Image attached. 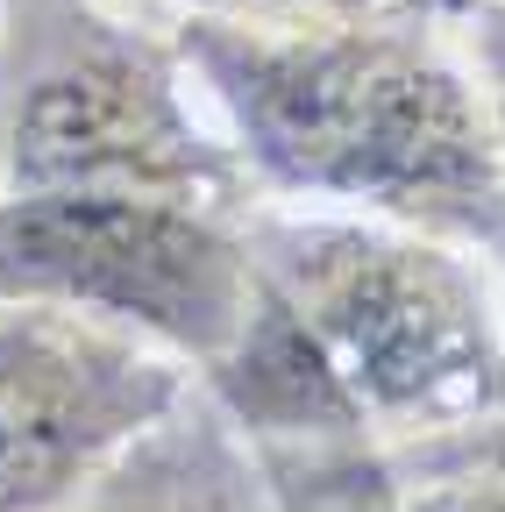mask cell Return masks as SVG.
I'll return each mask as SVG.
<instances>
[{
	"label": "cell",
	"instance_id": "cell-10",
	"mask_svg": "<svg viewBox=\"0 0 505 512\" xmlns=\"http://www.w3.org/2000/svg\"><path fill=\"white\" fill-rule=\"evenodd\" d=\"M8 8H15V0H0V15H8Z\"/></svg>",
	"mask_w": 505,
	"mask_h": 512
},
{
	"label": "cell",
	"instance_id": "cell-9",
	"mask_svg": "<svg viewBox=\"0 0 505 512\" xmlns=\"http://www.w3.org/2000/svg\"><path fill=\"white\" fill-rule=\"evenodd\" d=\"M150 8L171 15H214V22H271V29H292V22H363V15H441L449 22L463 0H150Z\"/></svg>",
	"mask_w": 505,
	"mask_h": 512
},
{
	"label": "cell",
	"instance_id": "cell-2",
	"mask_svg": "<svg viewBox=\"0 0 505 512\" xmlns=\"http://www.w3.org/2000/svg\"><path fill=\"white\" fill-rule=\"evenodd\" d=\"M249 249L385 456L505 413V271L491 256L306 207H257Z\"/></svg>",
	"mask_w": 505,
	"mask_h": 512
},
{
	"label": "cell",
	"instance_id": "cell-5",
	"mask_svg": "<svg viewBox=\"0 0 505 512\" xmlns=\"http://www.w3.org/2000/svg\"><path fill=\"white\" fill-rule=\"evenodd\" d=\"M193 370L93 320L0 299V512H50L136 448Z\"/></svg>",
	"mask_w": 505,
	"mask_h": 512
},
{
	"label": "cell",
	"instance_id": "cell-3",
	"mask_svg": "<svg viewBox=\"0 0 505 512\" xmlns=\"http://www.w3.org/2000/svg\"><path fill=\"white\" fill-rule=\"evenodd\" d=\"M0 192L264 207L171 22L114 0H15L0 15Z\"/></svg>",
	"mask_w": 505,
	"mask_h": 512
},
{
	"label": "cell",
	"instance_id": "cell-4",
	"mask_svg": "<svg viewBox=\"0 0 505 512\" xmlns=\"http://www.w3.org/2000/svg\"><path fill=\"white\" fill-rule=\"evenodd\" d=\"M249 221L193 200H15L0 192V299L129 335L214 370L257 313Z\"/></svg>",
	"mask_w": 505,
	"mask_h": 512
},
{
	"label": "cell",
	"instance_id": "cell-7",
	"mask_svg": "<svg viewBox=\"0 0 505 512\" xmlns=\"http://www.w3.org/2000/svg\"><path fill=\"white\" fill-rule=\"evenodd\" d=\"M399 512H505V413L392 448Z\"/></svg>",
	"mask_w": 505,
	"mask_h": 512
},
{
	"label": "cell",
	"instance_id": "cell-8",
	"mask_svg": "<svg viewBox=\"0 0 505 512\" xmlns=\"http://www.w3.org/2000/svg\"><path fill=\"white\" fill-rule=\"evenodd\" d=\"M278 512H399V484L385 448L370 441H335V448H292L264 456Z\"/></svg>",
	"mask_w": 505,
	"mask_h": 512
},
{
	"label": "cell",
	"instance_id": "cell-1",
	"mask_svg": "<svg viewBox=\"0 0 505 512\" xmlns=\"http://www.w3.org/2000/svg\"><path fill=\"white\" fill-rule=\"evenodd\" d=\"M264 207L399 221L505 271V150L484 79L441 15L214 22L171 15Z\"/></svg>",
	"mask_w": 505,
	"mask_h": 512
},
{
	"label": "cell",
	"instance_id": "cell-6",
	"mask_svg": "<svg viewBox=\"0 0 505 512\" xmlns=\"http://www.w3.org/2000/svg\"><path fill=\"white\" fill-rule=\"evenodd\" d=\"M50 512H278V491L242 427L193 384L136 448Z\"/></svg>",
	"mask_w": 505,
	"mask_h": 512
}]
</instances>
